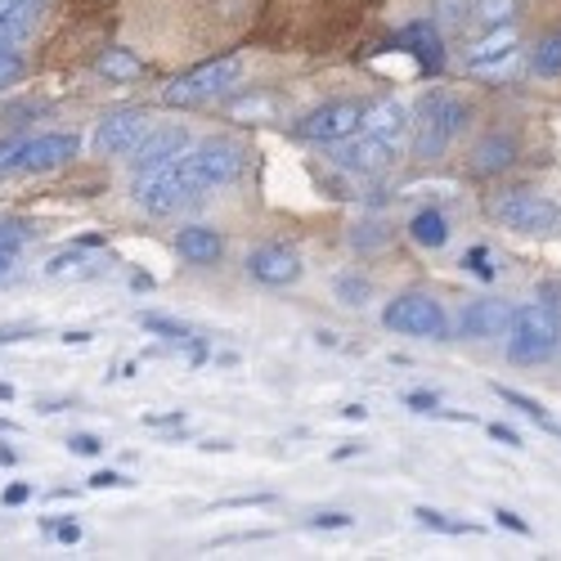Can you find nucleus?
<instances>
[{"label": "nucleus", "instance_id": "nucleus-45", "mask_svg": "<svg viewBox=\"0 0 561 561\" xmlns=\"http://www.w3.org/2000/svg\"><path fill=\"white\" fill-rule=\"evenodd\" d=\"M55 535H59L64 543H77V539H81V526H77V522H64V526H55Z\"/></svg>", "mask_w": 561, "mask_h": 561}, {"label": "nucleus", "instance_id": "nucleus-24", "mask_svg": "<svg viewBox=\"0 0 561 561\" xmlns=\"http://www.w3.org/2000/svg\"><path fill=\"white\" fill-rule=\"evenodd\" d=\"M494 396L503 400V404H512V409H522L530 423H539V432H548V436H557L561 440V427L552 423V417L543 413V404L539 400H530V396H522V391H512V387H503V382H494Z\"/></svg>", "mask_w": 561, "mask_h": 561}, {"label": "nucleus", "instance_id": "nucleus-30", "mask_svg": "<svg viewBox=\"0 0 561 561\" xmlns=\"http://www.w3.org/2000/svg\"><path fill=\"white\" fill-rule=\"evenodd\" d=\"M27 239H32V229L23 220H0V252L5 256H19L27 248Z\"/></svg>", "mask_w": 561, "mask_h": 561}, {"label": "nucleus", "instance_id": "nucleus-33", "mask_svg": "<svg viewBox=\"0 0 561 561\" xmlns=\"http://www.w3.org/2000/svg\"><path fill=\"white\" fill-rule=\"evenodd\" d=\"M462 270H467V274H477V278H485V284L499 274V270L490 265V252H485V248H467V252H462Z\"/></svg>", "mask_w": 561, "mask_h": 561}, {"label": "nucleus", "instance_id": "nucleus-46", "mask_svg": "<svg viewBox=\"0 0 561 561\" xmlns=\"http://www.w3.org/2000/svg\"><path fill=\"white\" fill-rule=\"evenodd\" d=\"M130 288H135V293H149V288H153V278H149V274H135V278H130Z\"/></svg>", "mask_w": 561, "mask_h": 561}, {"label": "nucleus", "instance_id": "nucleus-18", "mask_svg": "<svg viewBox=\"0 0 561 561\" xmlns=\"http://www.w3.org/2000/svg\"><path fill=\"white\" fill-rule=\"evenodd\" d=\"M175 252L190 261V265H216L220 252H225V239L211 229V225H190L175 233Z\"/></svg>", "mask_w": 561, "mask_h": 561}, {"label": "nucleus", "instance_id": "nucleus-5", "mask_svg": "<svg viewBox=\"0 0 561 561\" xmlns=\"http://www.w3.org/2000/svg\"><path fill=\"white\" fill-rule=\"evenodd\" d=\"M239 72H243V59H239V55L207 59V64L190 68L184 77H175V81L162 90V104H171V108H198V104L225 95V90L239 81Z\"/></svg>", "mask_w": 561, "mask_h": 561}, {"label": "nucleus", "instance_id": "nucleus-6", "mask_svg": "<svg viewBox=\"0 0 561 561\" xmlns=\"http://www.w3.org/2000/svg\"><path fill=\"white\" fill-rule=\"evenodd\" d=\"M382 323L400 337H427V342H449V314L432 293H400L387 301Z\"/></svg>", "mask_w": 561, "mask_h": 561}, {"label": "nucleus", "instance_id": "nucleus-29", "mask_svg": "<svg viewBox=\"0 0 561 561\" xmlns=\"http://www.w3.org/2000/svg\"><path fill=\"white\" fill-rule=\"evenodd\" d=\"M23 153H27V135H5L0 139V180L23 167Z\"/></svg>", "mask_w": 561, "mask_h": 561}, {"label": "nucleus", "instance_id": "nucleus-35", "mask_svg": "<svg viewBox=\"0 0 561 561\" xmlns=\"http://www.w3.org/2000/svg\"><path fill=\"white\" fill-rule=\"evenodd\" d=\"M535 301L561 319V278H543V284L535 288Z\"/></svg>", "mask_w": 561, "mask_h": 561}, {"label": "nucleus", "instance_id": "nucleus-11", "mask_svg": "<svg viewBox=\"0 0 561 561\" xmlns=\"http://www.w3.org/2000/svg\"><path fill=\"white\" fill-rule=\"evenodd\" d=\"M184 149H190V130H184V126H149L145 139H139V145L126 153V158H130V175H135V180L149 175V171L175 162Z\"/></svg>", "mask_w": 561, "mask_h": 561}, {"label": "nucleus", "instance_id": "nucleus-25", "mask_svg": "<svg viewBox=\"0 0 561 561\" xmlns=\"http://www.w3.org/2000/svg\"><path fill=\"white\" fill-rule=\"evenodd\" d=\"M530 72L535 77H561V27L557 32H548V36H539V45H535V55H530Z\"/></svg>", "mask_w": 561, "mask_h": 561}, {"label": "nucleus", "instance_id": "nucleus-41", "mask_svg": "<svg viewBox=\"0 0 561 561\" xmlns=\"http://www.w3.org/2000/svg\"><path fill=\"white\" fill-rule=\"evenodd\" d=\"M145 427H184V413H145Z\"/></svg>", "mask_w": 561, "mask_h": 561}, {"label": "nucleus", "instance_id": "nucleus-16", "mask_svg": "<svg viewBox=\"0 0 561 561\" xmlns=\"http://www.w3.org/2000/svg\"><path fill=\"white\" fill-rule=\"evenodd\" d=\"M396 45H400L404 55H413L423 72H440V68H445V41H440V27H436L432 19L409 23V27L396 36Z\"/></svg>", "mask_w": 561, "mask_h": 561}, {"label": "nucleus", "instance_id": "nucleus-36", "mask_svg": "<svg viewBox=\"0 0 561 561\" xmlns=\"http://www.w3.org/2000/svg\"><path fill=\"white\" fill-rule=\"evenodd\" d=\"M68 449H72L77 458H95V454L104 449V440H100V436H90V432H77V436L68 440Z\"/></svg>", "mask_w": 561, "mask_h": 561}, {"label": "nucleus", "instance_id": "nucleus-2", "mask_svg": "<svg viewBox=\"0 0 561 561\" xmlns=\"http://www.w3.org/2000/svg\"><path fill=\"white\" fill-rule=\"evenodd\" d=\"M503 342H507V359L512 364H522V368L548 364L561 351V319L552 310H543L539 301L517 306V310H512V319H507Z\"/></svg>", "mask_w": 561, "mask_h": 561}, {"label": "nucleus", "instance_id": "nucleus-26", "mask_svg": "<svg viewBox=\"0 0 561 561\" xmlns=\"http://www.w3.org/2000/svg\"><path fill=\"white\" fill-rule=\"evenodd\" d=\"M225 113H229L233 122H243V117H261V122H274V117H278V104H274L270 95H243V100H233Z\"/></svg>", "mask_w": 561, "mask_h": 561}, {"label": "nucleus", "instance_id": "nucleus-48", "mask_svg": "<svg viewBox=\"0 0 561 561\" xmlns=\"http://www.w3.org/2000/svg\"><path fill=\"white\" fill-rule=\"evenodd\" d=\"M14 458H19V454H14L10 445H0V467H14Z\"/></svg>", "mask_w": 561, "mask_h": 561}, {"label": "nucleus", "instance_id": "nucleus-27", "mask_svg": "<svg viewBox=\"0 0 561 561\" xmlns=\"http://www.w3.org/2000/svg\"><path fill=\"white\" fill-rule=\"evenodd\" d=\"M413 517H417V526L440 530V535H477V526H467V522H449L445 512H436V507H413Z\"/></svg>", "mask_w": 561, "mask_h": 561}, {"label": "nucleus", "instance_id": "nucleus-42", "mask_svg": "<svg viewBox=\"0 0 561 561\" xmlns=\"http://www.w3.org/2000/svg\"><path fill=\"white\" fill-rule=\"evenodd\" d=\"M485 432H490L494 440H503L507 449H526V445H522V436H517V432H512V427H503V423H490Z\"/></svg>", "mask_w": 561, "mask_h": 561}, {"label": "nucleus", "instance_id": "nucleus-22", "mask_svg": "<svg viewBox=\"0 0 561 561\" xmlns=\"http://www.w3.org/2000/svg\"><path fill=\"white\" fill-rule=\"evenodd\" d=\"M95 72L108 81H135V77H145V64H139V55L122 50V45H108V50H100V59H95Z\"/></svg>", "mask_w": 561, "mask_h": 561}, {"label": "nucleus", "instance_id": "nucleus-17", "mask_svg": "<svg viewBox=\"0 0 561 561\" xmlns=\"http://www.w3.org/2000/svg\"><path fill=\"white\" fill-rule=\"evenodd\" d=\"M517 149L522 145H517V135L512 130H490L472 145L467 167H472V175H499V171H507L512 162H517Z\"/></svg>", "mask_w": 561, "mask_h": 561}, {"label": "nucleus", "instance_id": "nucleus-51", "mask_svg": "<svg viewBox=\"0 0 561 561\" xmlns=\"http://www.w3.org/2000/svg\"><path fill=\"white\" fill-rule=\"evenodd\" d=\"M0 400H14V387L10 382H0Z\"/></svg>", "mask_w": 561, "mask_h": 561}, {"label": "nucleus", "instance_id": "nucleus-4", "mask_svg": "<svg viewBox=\"0 0 561 561\" xmlns=\"http://www.w3.org/2000/svg\"><path fill=\"white\" fill-rule=\"evenodd\" d=\"M180 167L198 190H220V184H233L248 167V149L239 139H203V145H190L180 153Z\"/></svg>", "mask_w": 561, "mask_h": 561}, {"label": "nucleus", "instance_id": "nucleus-15", "mask_svg": "<svg viewBox=\"0 0 561 561\" xmlns=\"http://www.w3.org/2000/svg\"><path fill=\"white\" fill-rule=\"evenodd\" d=\"M507 319H512V306H507V301L481 297V301H467V306H462L458 333H462L467 342H494V337L507 333Z\"/></svg>", "mask_w": 561, "mask_h": 561}, {"label": "nucleus", "instance_id": "nucleus-12", "mask_svg": "<svg viewBox=\"0 0 561 561\" xmlns=\"http://www.w3.org/2000/svg\"><path fill=\"white\" fill-rule=\"evenodd\" d=\"M522 50V36H517V23H503V27H490L472 50H467V72L477 77H499L512 59Z\"/></svg>", "mask_w": 561, "mask_h": 561}, {"label": "nucleus", "instance_id": "nucleus-21", "mask_svg": "<svg viewBox=\"0 0 561 561\" xmlns=\"http://www.w3.org/2000/svg\"><path fill=\"white\" fill-rule=\"evenodd\" d=\"M36 10H41V0H0V41H19L32 32L36 23Z\"/></svg>", "mask_w": 561, "mask_h": 561}, {"label": "nucleus", "instance_id": "nucleus-52", "mask_svg": "<svg viewBox=\"0 0 561 561\" xmlns=\"http://www.w3.org/2000/svg\"><path fill=\"white\" fill-rule=\"evenodd\" d=\"M10 261H14V256H5V252H0V274H5V270H10Z\"/></svg>", "mask_w": 561, "mask_h": 561}, {"label": "nucleus", "instance_id": "nucleus-50", "mask_svg": "<svg viewBox=\"0 0 561 561\" xmlns=\"http://www.w3.org/2000/svg\"><path fill=\"white\" fill-rule=\"evenodd\" d=\"M64 342H68V346H85V342H90V333H68Z\"/></svg>", "mask_w": 561, "mask_h": 561}, {"label": "nucleus", "instance_id": "nucleus-47", "mask_svg": "<svg viewBox=\"0 0 561 561\" xmlns=\"http://www.w3.org/2000/svg\"><path fill=\"white\" fill-rule=\"evenodd\" d=\"M27 337V329H5V333H0V346H5V342H23Z\"/></svg>", "mask_w": 561, "mask_h": 561}, {"label": "nucleus", "instance_id": "nucleus-10", "mask_svg": "<svg viewBox=\"0 0 561 561\" xmlns=\"http://www.w3.org/2000/svg\"><path fill=\"white\" fill-rule=\"evenodd\" d=\"M153 122H149V113L145 108H117V113H108V117H100V126H95V153L100 158H126L139 139H145V130H149Z\"/></svg>", "mask_w": 561, "mask_h": 561}, {"label": "nucleus", "instance_id": "nucleus-14", "mask_svg": "<svg viewBox=\"0 0 561 561\" xmlns=\"http://www.w3.org/2000/svg\"><path fill=\"white\" fill-rule=\"evenodd\" d=\"M81 139L68 135V130H50V135H36L27 139V153H23V167L19 171H32V175H45V171H59L77 158Z\"/></svg>", "mask_w": 561, "mask_h": 561}, {"label": "nucleus", "instance_id": "nucleus-31", "mask_svg": "<svg viewBox=\"0 0 561 561\" xmlns=\"http://www.w3.org/2000/svg\"><path fill=\"white\" fill-rule=\"evenodd\" d=\"M368 278H359V274H342L337 278V301L342 306H368Z\"/></svg>", "mask_w": 561, "mask_h": 561}, {"label": "nucleus", "instance_id": "nucleus-1", "mask_svg": "<svg viewBox=\"0 0 561 561\" xmlns=\"http://www.w3.org/2000/svg\"><path fill=\"white\" fill-rule=\"evenodd\" d=\"M467 117H472V108H467L458 95H449V90H427V95L413 104V122H409L413 126V158L417 162L445 158V149L467 130Z\"/></svg>", "mask_w": 561, "mask_h": 561}, {"label": "nucleus", "instance_id": "nucleus-43", "mask_svg": "<svg viewBox=\"0 0 561 561\" xmlns=\"http://www.w3.org/2000/svg\"><path fill=\"white\" fill-rule=\"evenodd\" d=\"M261 503H274V494H252V499H248V494H243V499H220L216 507H261Z\"/></svg>", "mask_w": 561, "mask_h": 561}, {"label": "nucleus", "instance_id": "nucleus-23", "mask_svg": "<svg viewBox=\"0 0 561 561\" xmlns=\"http://www.w3.org/2000/svg\"><path fill=\"white\" fill-rule=\"evenodd\" d=\"M517 10H522V0H472L467 19H472V27L490 32V27H503V23H517Z\"/></svg>", "mask_w": 561, "mask_h": 561}, {"label": "nucleus", "instance_id": "nucleus-20", "mask_svg": "<svg viewBox=\"0 0 561 561\" xmlns=\"http://www.w3.org/2000/svg\"><path fill=\"white\" fill-rule=\"evenodd\" d=\"M449 216L440 211V207H423V211H413V220H409V239L417 243V248H427V252H440L445 243H449Z\"/></svg>", "mask_w": 561, "mask_h": 561}, {"label": "nucleus", "instance_id": "nucleus-7", "mask_svg": "<svg viewBox=\"0 0 561 561\" xmlns=\"http://www.w3.org/2000/svg\"><path fill=\"white\" fill-rule=\"evenodd\" d=\"M135 198H139V207H145L149 216H175L180 207L198 203L203 190H198L190 175H184V167L175 158V162H167V167H158L149 175H139L135 180Z\"/></svg>", "mask_w": 561, "mask_h": 561}, {"label": "nucleus", "instance_id": "nucleus-39", "mask_svg": "<svg viewBox=\"0 0 561 561\" xmlns=\"http://www.w3.org/2000/svg\"><path fill=\"white\" fill-rule=\"evenodd\" d=\"M494 522H499L503 530H512V535H530V526L517 517V512H507V507H494Z\"/></svg>", "mask_w": 561, "mask_h": 561}, {"label": "nucleus", "instance_id": "nucleus-9", "mask_svg": "<svg viewBox=\"0 0 561 561\" xmlns=\"http://www.w3.org/2000/svg\"><path fill=\"white\" fill-rule=\"evenodd\" d=\"M396 158H400L396 139H382V135H373V130H355L351 139L333 145V162L342 171H351V175H382Z\"/></svg>", "mask_w": 561, "mask_h": 561}, {"label": "nucleus", "instance_id": "nucleus-19", "mask_svg": "<svg viewBox=\"0 0 561 561\" xmlns=\"http://www.w3.org/2000/svg\"><path fill=\"white\" fill-rule=\"evenodd\" d=\"M359 130H373V135H382V139H396V145H404L409 113H404V104H396V100H378V104H368V108H364Z\"/></svg>", "mask_w": 561, "mask_h": 561}, {"label": "nucleus", "instance_id": "nucleus-28", "mask_svg": "<svg viewBox=\"0 0 561 561\" xmlns=\"http://www.w3.org/2000/svg\"><path fill=\"white\" fill-rule=\"evenodd\" d=\"M351 243H355L359 252H382V248L391 243V229H387L382 220H368V225H355V233H351Z\"/></svg>", "mask_w": 561, "mask_h": 561}, {"label": "nucleus", "instance_id": "nucleus-34", "mask_svg": "<svg viewBox=\"0 0 561 561\" xmlns=\"http://www.w3.org/2000/svg\"><path fill=\"white\" fill-rule=\"evenodd\" d=\"M19 72H23V55L14 50L10 41H0V85H5V81H14Z\"/></svg>", "mask_w": 561, "mask_h": 561}, {"label": "nucleus", "instance_id": "nucleus-38", "mask_svg": "<svg viewBox=\"0 0 561 561\" xmlns=\"http://www.w3.org/2000/svg\"><path fill=\"white\" fill-rule=\"evenodd\" d=\"M404 404H409L413 413H432V417L440 413V400H436V396H427V391H409V396H404Z\"/></svg>", "mask_w": 561, "mask_h": 561}, {"label": "nucleus", "instance_id": "nucleus-49", "mask_svg": "<svg viewBox=\"0 0 561 561\" xmlns=\"http://www.w3.org/2000/svg\"><path fill=\"white\" fill-rule=\"evenodd\" d=\"M342 413H346V417H359V423H364V413H368V409H364V404H346Z\"/></svg>", "mask_w": 561, "mask_h": 561}, {"label": "nucleus", "instance_id": "nucleus-32", "mask_svg": "<svg viewBox=\"0 0 561 561\" xmlns=\"http://www.w3.org/2000/svg\"><path fill=\"white\" fill-rule=\"evenodd\" d=\"M139 323H145V333H158V337H171V342H190V329H184V323H175V319H162V314H145Z\"/></svg>", "mask_w": 561, "mask_h": 561}, {"label": "nucleus", "instance_id": "nucleus-13", "mask_svg": "<svg viewBox=\"0 0 561 561\" xmlns=\"http://www.w3.org/2000/svg\"><path fill=\"white\" fill-rule=\"evenodd\" d=\"M301 252L288 248V243H261L252 256H248V274L265 288H288L301 278Z\"/></svg>", "mask_w": 561, "mask_h": 561}, {"label": "nucleus", "instance_id": "nucleus-44", "mask_svg": "<svg viewBox=\"0 0 561 561\" xmlns=\"http://www.w3.org/2000/svg\"><path fill=\"white\" fill-rule=\"evenodd\" d=\"M27 499H32V485H10V490H5V503H10V507L27 503Z\"/></svg>", "mask_w": 561, "mask_h": 561}, {"label": "nucleus", "instance_id": "nucleus-40", "mask_svg": "<svg viewBox=\"0 0 561 561\" xmlns=\"http://www.w3.org/2000/svg\"><path fill=\"white\" fill-rule=\"evenodd\" d=\"M130 481L122 477V472H95L90 477V490H126Z\"/></svg>", "mask_w": 561, "mask_h": 561}, {"label": "nucleus", "instance_id": "nucleus-37", "mask_svg": "<svg viewBox=\"0 0 561 561\" xmlns=\"http://www.w3.org/2000/svg\"><path fill=\"white\" fill-rule=\"evenodd\" d=\"M310 530H351V517L346 512H319V517H310Z\"/></svg>", "mask_w": 561, "mask_h": 561}, {"label": "nucleus", "instance_id": "nucleus-8", "mask_svg": "<svg viewBox=\"0 0 561 561\" xmlns=\"http://www.w3.org/2000/svg\"><path fill=\"white\" fill-rule=\"evenodd\" d=\"M359 117H364V104L359 100H329L310 108L301 122H297V135L310 139V145H342V139H351L359 130Z\"/></svg>", "mask_w": 561, "mask_h": 561}, {"label": "nucleus", "instance_id": "nucleus-3", "mask_svg": "<svg viewBox=\"0 0 561 561\" xmlns=\"http://www.w3.org/2000/svg\"><path fill=\"white\" fill-rule=\"evenodd\" d=\"M490 216H494L503 229L530 233V239L561 229V203H552V198L539 194V190H526V184H517V190H499V194L490 198Z\"/></svg>", "mask_w": 561, "mask_h": 561}]
</instances>
